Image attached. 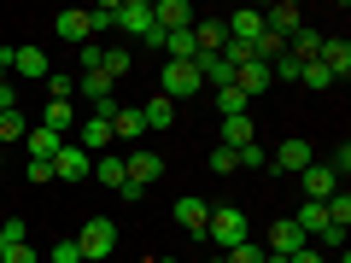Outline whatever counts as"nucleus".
I'll list each match as a JSON object with an SVG mask.
<instances>
[{
  "instance_id": "obj_1",
  "label": "nucleus",
  "mask_w": 351,
  "mask_h": 263,
  "mask_svg": "<svg viewBox=\"0 0 351 263\" xmlns=\"http://www.w3.org/2000/svg\"><path fill=\"white\" fill-rule=\"evenodd\" d=\"M199 64H193V59H164L158 64V94H164V100H188V94H199Z\"/></svg>"
},
{
  "instance_id": "obj_2",
  "label": "nucleus",
  "mask_w": 351,
  "mask_h": 263,
  "mask_svg": "<svg viewBox=\"0 0 351 263\" xmlns=\"http://www.w3.org/2000/svg\"><path fill=\"white\" fill-rule=\"evenodd\" d=\"M123 170H129V181H123V199H147V188L164 175V158L158 152H147V147H135L123 158Z\"/></svg>"
},
{
  "instance_id": "obj_3",
  "label": "nucleus",
  "mask_w": 351,
  "mask_h": 263,
  "mask_svg": "<svg viewBox=\"0 0 351 263\" xmlns=\"http://www.w3.org/2000/svg\"><path fill=\"white\" fill-rule=\"evenodd\" d=\"M205 240H211V246H223V251H234L240 240H246V211H240V205H211Z\"/></svg>"
},
{
  "instance_id": "obj_4",
  "label": "nucleus",
  "mask_w": 351,
  "mask_h": 263,
  "mask_svg": "<svg viewBox=\"0 0 351 263\" xmlns=\"http://www.w3.org/2000/svg\"><path fill=\"white\" fill-rule=\"evenodd\" d=\"M112 246H117V228L106 223V216H88L82 234H76V251H82V263H106V258H112Z\"/></svg>"
},
{
  "instance_id": "obj_5",
  "label": "nucleus",
  "mask_w": 351,
  "mask_h": 263,
  "mask_svg": "<svg viewBox=\"0 0 351 263\" xmlns=\"http://www.w3.org/2000/svg\"><path fill=\"white\" fill-rule=\"evenodd\" d=\"M94 175V158H88L76 140H64L59 152H53V181H88Z\"/></svg>"
},
{
  "instance_id": "obj_6",
  "label": "nucleus",
  "mask_w": 351,
  "mask_h": 263,
  "mask_svg": "<svg viewBox=\"0 0 351 263\" xmlns=\"http://www.w3.org/2000/svg\"><path fill=\"white\" fill-rule=\"evenodd\" d=\"M76 147H82L88 158H100V152L112 147V112H94V117H82V123H76Z\"/></svg>"
},
{
  "instance_id": "obj_7",
  "label": "nucleus",
  "mask_w": 351,
  "mask_h": 263,
  "mask_svg": "<svg viewBox=\"0 0 351 263\" xmlns=\"http://www.w3.org/2000/svg\"><path fill=\"white\" fill-rule=\"evenodd\" d=\"M269 164H276V170H287V175H299V170H311V164H316V152H311V140L287 135L276 152H269Z\"/></svg>"
},
{
  "instance_id": "obj_8",
  "label": "nucleus",
  "mask_w": 351,
  "mask_h": 263,
  "mask_svg": "<svg viewBox=\"0 0 351 263\" xmlns=\"http://www.w3.org/2000/svg\"><path fill=\"white\" fill-rule=\"evenodd\" d=\"M76 94H82L94 112H117V100H112V76H106V71H82V76H76Z\"/></svg>"
},
{
  "instance_id": "obj_9",
  "label": "nucleus",
  "mask_w": 351,
  "mask_h": 263,
  "mask_svg": "<svg viewBox=\"0 0 351 263\" xmlns=\"http://www.w3.org/2000/svg\"><path fill=\"white\" fill-rule=\"evenodd\" d=\"M316 64H322L334 82H346V76H351V41H346V36H322V53H316Z\"/></svg>"
},
{
  "instance_id": "obj_10",
  "label": "nucleus",
  "mask_w": 351,
  "mask_h": 263,
  "mask_svg": "<svg viewBox=\"0 0 351 263\" xmlns=\"http://www.w3.org/2000/svg\"><path fill=\"white\" fill-rule=\"evenodd\" d=\"M6 71H18V76H29V82H47L53 76V64H47V53L41 47H6Z\"/></svg>"
},
{
  "instance_id": "obj_11",
  "label": "nucleus",
  "mask_w": 351,
  "mask_h": 263,
  "mask_svg": "<svg viewBox=\"0 0 351 263\" xmlns=\"http://www.w3.org/2000/svg\"><path fill=\"white\" fill-rule=\"evenodd\" d=\"M299 181H304V199L311 205H328L339 193V175L328 170V164H311V170H299Z\"/></svg>"
},
{
  "instance_id": "obj_12",
  "label": "nucleus",
  "mask_w": 351,
  "mask_h": 263,
  "mask_svg": "<svg viewBox=\"0 0 351 263\" xmlns=\"http://www.w3.org/2000/svg\"><path fill=\"white\" fill-rule=\"evenodd\" d=\"M304 246H311V240L293 228V216H276V223H269V246H263V251H276V258H293V251H304Z\"/></svg>"
},
{
  "instance_id": "obj_13",
  "label": "nucleus",
  "mask_w": 351,
  "mask_h": 263,
  "mask_svg": "<svg viewBox=\"0 0 351 263\" xmlns=\"http://www.w3.org/2000/svg\"><path fill=\"white\" fill-rule=\"evenodd\" d=\"M152 24H158L164 36H176V29H193V6H188V0H158V6H152Z\"/></svg>"
},
{
  "instance_id": "obj_14",
  "label": "nucleus",
  "mask_w": 351,
  "mask_h": 263,
  "mask_svg": "<svg viewBox=\"0 0 351 263\" xmlns=\"http://www.w3.org/2000/svg\"><path fill=\"white\" fill-rule=\"evenodd\" d=\"M53 24H59V41H71V47H88V41H94V29H88V12H82V6H64Z\"/></svg>"
},
{
  "instance_id": "obj_15",
  "label": "nucleus",
  "mask_w": 351,
  "mask_h": 263,
  "mask_svg": "<svg viewBox=\"0 0 351 263\" xmlns=\"http://www.w3.org/2000/svg\"><path fill=\"white\" fill-rule=\"evenodd\" d=\"M228 41H240V47H252V41L263 36V12H252V6H240V12H228Z\"/></svg>"
},
{
  "instance_id": "obj_16",
  "label": "nucleus",
  "mask_w": 351,
  "mask_h": 263,
  "mask_svg": "<svg viewBox=\"0 0 351 263\" xmlns=\"http://www.w3.org/2000/svg\"><path fill=\"white\" fill-rule=\"evenodd\" d=\"M176 223L188 228V234H199V240H205V223H211V205H205V199H193V193H182V199H176Z\"/></svg>"
},
{
  "instance_id": "obj_17",
  "label": "nucleus",
  "mask_w": 351,
  "mask_h": 263,
  "mask_svg": "<svg viewBox=\"0 0 351 263\" xmlns=\"http://www.w3.org/2000/svg\"><path fill=\"white\" fill-rule=\"evenodd\" d=\"M117 29L147 36V29H152V6H147V0H117Z\"/></svg>"
},
{
  "instance_id": "obj_18",
  "label": "nucleus",
  "mask_w": 351,
  "mask_h": 263,
  "mask_svg": "<svg viewBox=\"0 0 351 263\" xmlns=\"http://www.w3.org/2000/svg\"><path fill=\"white\" fill-rule=\"evenodd\" d=\"M269 82H276V76H269V64H258V59H246V64L234 71V88L246 94V100H258V94H263Z\"/></svg>"
},
{
  "instance_id": "obj_19",
  "label": "nucleus",
  "mask_w": 351,
  "mask_h": 263,
  "mask_svg": "<svg viewBox=\"0 0 351 263\" xmlns=\"http://www.w3.org/2000/svg\"><path fill=\"white\" fill-rule=\"evenodd\" d=\"M263 29H276V36H293V29H304V12L293 6V0H281V6H269V12H263Z\"/></svg>"
},
{
  "instance_id": "obj_20",
  "label": "nucleus",
  "mask_w": 351,
  "mask_h": 263,
  "mask_svg": "<svg viewBox=\"0 0 351 263\" xmlns=\"http://www.w3.org/2000/svg\"><path fill=\"white\" fill-rule=\"evenodd\" d=\"M293 228H299L304 240H322V228H328V211H322V205H311V199H304L299 211H293Z\"/></svg>"
},
{
  "instance_id": "obj_21",
  "label": "nucleus",
  "mask_w": 351,
  "mask_h": 263,
  "mask_svg": "<svg viewBox=\"0 0 351 263\" xmlns=\"http://www.w3.org/2000/svg\"><path fill=\"white\" fill-rule=\"evenodd\" d=\"M41 129H53V135L64 140V135L76 129V105H71V100H53L47 112H41Z\"/></svg>"
},
{
  "instance_id": "obj_22",
  "label": "nucleus",
  "mask_w": 351,
  "mask_h": 263,
  "mask_svg": "<svg viewBox=\"0 0 351 263\" xmlns=\"http://www.w3.org/2000/svg\"><path fill=\"white\" fill-rule=\"evenodd\" d=\"M141 123H147V129H170V123H176V100H164V94H152V100L141 105Z\"/></svg>"
},
{
  "instance_id": "obj_23",
  "label": "nucleus",
  "mask_w": 351,
  "mask_h": 263,
  "mask_svg": "<svg viewBox=\"0 0 351 263\" xmlns=\"http://www.w3.org/2000/svg\"><path fill=\"white\" fill-rule=\"evenodd\" d=\"M141 135H147V123H141V112H123V105H117V112H112V140H129V147H135Z\"/></svg>"
},
{
  "instance_id": "obj_24",
  "label": "nucleus",
  "mask_w": 351,
  "mask_h": 263,
  "mask_svg": "<svg viewBox=\"0 0 351 263\" xmlns=\"http://www.w3.org/2000/svg\"><path fill=\"white\" fill-rule=\"evenodd\" d=\"M94 181H100V188H117V193H123V181H129L123 158H94Z\"/></svg>"
},
{
  "instance_id": "obj_25",
  "label": "nucleus",
  "mask_w": 351,
  "mask_h": 263,
  "mask_svg": "<svg viewBox=\"0 0 351 263\" xmlns=\"http://www.w3.org/2000/svg\"><path fill=\"white\" fill-rule=\"evenodd\" d=\"M217 147H252V117H223V140H217Z\"/></svg>"
},
{
  "instance_id": "obj_26",
  "label": "nucleus",
  "mask_w": 351,
  "mask_h": 263,
  "mask_svg": "<svg viewBox=\"0 0 351 263\" xmlns=\"http://www.w3.org/2000/svg\"><path fill=\"white\" fill-rule=\"evenodd\" d=\"M24 147H29V158H53V152H59L64 140L53 135V129H29V135H24Z\"/></svg>"
},
{
  "instance_id": "obj_27",
  "label": "nucleus",
  "mask_w": 351,
  "mask_h": 263,
  "mask_svg": "<svg viewBox=\"0 0 351 263\" xmlns=\"http://www.w3.org/2000/svg\"><path fill=\"white\" fill-rule=\"evenodd\" d=\"M158 53H170V59H193V53H199V41H193V29H176V36H164Z\"/></svg>"
},
{
  "instance_id": "obj_28",
  "label": "nucleus",
  "mask_w": 351,
  "mask_h": 263,
  "mask_svg": "<svg viewBox=\"0 0 351 263\" xmlns=\"http://www.w3.org/2000/svg\"><path fill=\"white\" fill-rule=\"evenodd\" d=\"M217 112H223V117H246V94H240L234 82H228V88H217Z\"/></svg>"
},
{
  "instance_id": "obj_29",
  "label": "nucleus",
  "mask_w": 351,
  "mask_h": 263,
  "mask_svg": "<svg viewBox=\"0 0 351 263\" xmlns=\"http://www.w3.org/2000/svg\"><path fill=\"white\" fill-rule=\"evenodd\" d=\"M100 71H106V76H112V82H117V76H123V71H135V59H129L123 47H106V53H100Z\"/></svg>"
},
{
  "instance_id": "obj_30",
  "label": "nucleus",
  "mask_w": 351,
  "mask_h": 263,
  "mask_svg": "<svg viewBox=\"0 0 351 263\" xmlns=\"http://www.w3.org/2000/svg\"><path fill=\"white\" fill-rule=\"evenodd\" d=\"M24 240H29L24 216H6V223H0V251H6V246H24Z\"/></svg>"
},
{
  "instance_id": "obj_31",
  "label": "nucleus",
  "mask_w": 351,
  "mask_h": 263,
  "mask_svg": "<svg viewBox=\"0 0 351 263\" xmlns=\"http://www.w3.org/2000/svg\"><path fill=\"white\" fill-rule=\"evenodd\" d=\"M211 170H217V175H234V170H240V152H234V147H211Z\"/></svg>"
},
{
  "instance_id": "obj_32",
  "label": "nucleus",
  "mask_w": 351,
  "mask_h": 263,
  "mask_svg": "<svg viewBox=\"0 0 351 263\" xmlns=\"http://www.w3.org/2000/svg\"><path fill=\"white\" fill-rule=\"evenodd\" d=\"M71 94H76V76L53 71V76H47V100H71Z\"/></svg>"
},
{
  "instance_id": "obj_33",
  "label": "nucleus",
  "mask_w": 351,
  "mask_h": 263,
  "mask_svg": "<svg viewBox=\"0 0 351 263\" xmlns=\"http://www.w3.org/2000/svg\"><path fill=\"white\" fill-rule=\"evenodd\" d=\"M299 82L311 88V94H322V88H334V76H328L322 64H304V71H299Z\"/></svg>"
},
{
  "instance_id": "obj_34",
  "label": "nucleus",
  "mask_w": 351,
  "mask_h": 263,
  "mask_svg": "<svg viewBox=\"0 0 351 263\" xmlns=\"http://www.w3.org/2000/svg\"><path fill=\"white\" fill-rule=\"evenodd\" d=\"M263 164H269V152H263L258 140H252V147H240V170H263Z\"/></svg>"
},
{
  "instance_id": "obj_35",
  "label": "nucleus",
  "mask_w": 351,
  "mask_h": 263,
  "mask_svg": "<svg viewBox=\"0 0 351 263\" xmlns=\"http://www.w3.org/2000/svg\"><path fill=\"white\" fill-rule=\"evenodd\" d=\"M24 175L36 181V188H41V181H53V158H29V164H24Z\"/></svg>"
},
{
  "instance_id": "obj_36",
  "label": "nucleus",
  "mask_w": 351,
  "mask_h": 263,
  "mask_svg": "<svg viewBox=\"0 0 351 263\" xmlns=\"http://www.w3.org/2000/svg\"><path fill=\"white\" fill-rule=\"evenodd\" d=\"M47 263H82V251H76V240H59V246L47 251Z\"/></svg>"
},
{
  "instance_id": "obj_37",
  "label": "nucleus",
  "mask_w": 351,
  "mask_h": 263,
  "mask_svg": "<svg viewBox=\"0 0 351 263\" xmlns=\"http://www.w3.org/2000/svg\"><path fill=\"white\" fill-rule=\"evenodd\" d=\"M0 263H41V258L29 251V240H24V246H6V251H0Z\"/></svg>"
},
{
  "instance_id": "obj_38",
  "label": "nucleus",
  "mask_w": 351,
  "mask_h": 263,
  "mask_svg": "<svg viewBox=\"0 0 351 263\" xmlns=\"http://www.w3.org/2000/svg\"><path fill=\"white\" fill-rule=\"evenodd\" d=\"M100 53H106V47H94V41H88V47H76V64H82V71H100Z\"/></svg>"
},
{
  "instance_id": "obj_39",
  "label": "nucleus",
  "mask_w": 351,
  "mask_h": 263,
  "mask_svg": "<svg viewBox=\"0 0 351 263\" xmlns=\"http://www.w3.org/2000/svg\"><path fill=\"white\" fill-rule=\"evenodd\" d=\"M328 170H334L339 181H346V170H351V147H346V140H339V152H334V158H328Z\"/></svg>"
},
{
  "instance_id": "obj_40",
  "label": "nucleus",
  "mask_w": 351,
  "mask_h": 263,
  "mask_svg": "<svg viewBox=\"0 0 351 263\" xmlns=\"http://www.w3.org/2000/svg\"><path fill=\"white\" fill-rule=\"evenodd\" d=\"M287 263H328V258H322V251H316V246H304V251H293Z\"/></svg>"
},
{
  "instance_id": "obj_41",
  "label": "nucleus",
  "mask_w": 351,
  "mask_h": 263,
  "mask_svg": "<svg viewBox=\"0 0 351 263\" xmlns=\"http://www.w3.org/2000/svg\"><path fill=\"white\" fill-rule=\"evenodd\" d=\"M6 76H12V71H6V53H0V88H12V82H6Z\"/></svg>"
},
{
  "instance_id": "obj_42",
  "label": "nucleus",
  "mask_w": 351,
  "mask_h": 263,
  "mask_svg": "<svg viewBox=\"0 0 351 263\" xmlns=\"http://www.w3.org/2000/svg\"><path fill=\"white\" fill-rule=\"evenodd\" d=\"M205 263H223V251H217V258H205Z\"/></svg>"
},
{
  "instance_id": "obj_43",
  "label": "nucleus",
  "mask_w": 351,
  "mask_h": 263,
  "mask_svg": "<svg viewBox=\"0 0 351 263\" xmlns=\"http://www.w3.org/2000/svg\"><path fill=\"white\" fill-rule=\"evenodd\" d=\"M152 263H176V258H152Z\"/></svg>"
}]
</instances>
